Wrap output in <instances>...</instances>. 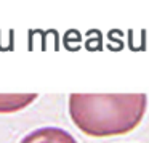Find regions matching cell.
I'll use <instances>...</instances> for the list:
<instances>
[{
  "mask_svg": "<svg viewBox=\"0 0 149 143\" xmlns=\"http://www.w3.org/2000/svg\"><path fill=\"white\" fill-rule=\"evenodd\" d=\"M148 108L144 93H72L69 114L85 135H123L138 127Z\"/></svg>",
  "mask_w": 149,
  "mask_h": 143,
  "instance_id": "1",
  "label": "cell"
},
{
  "mask_svg": "<svg viewBox=\"0 0 149 143\" xmlns=\"http://www.w3.org/2000/svg\"><path fill=\"white\" fill-rule=\"evenodd\" d=\"M19 143H77V140L59 127H40L23 137Z\"/></svg>",
  "mask_w": 149,
  "mask_h": 143,
  "instance_id": "2",
  "label": "cell"
},
{
  "mask_svg": "<svg viewBox=\"0 0 149 143\" xmlns=\"http://www.w3.org/2000/svg\"><path fill=\"white\" fill-rule=\"evenodd\" d=\"M37 93H0V113H16L29 106Z\"/></svg>",
  "mask_w": 149,
  "mask_h": 143,
  "instance_id": "3",
  "label": "cell"
}]
</instances>
